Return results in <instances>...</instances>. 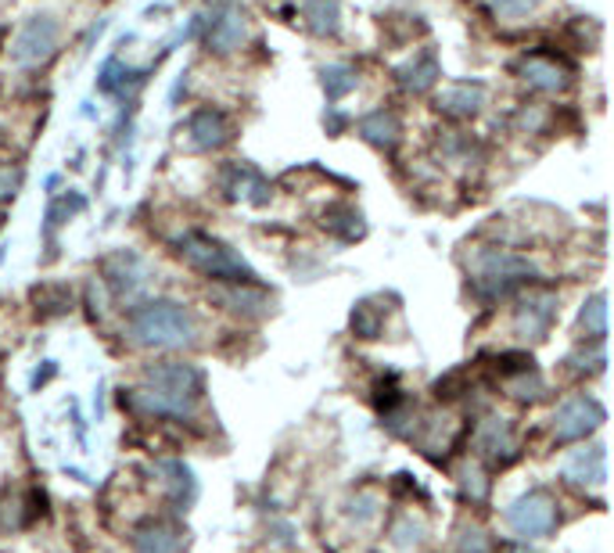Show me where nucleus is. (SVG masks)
Wrapping results in <instances>:
<instances>
[{"instance_id": "f257e3e1", "label": "nucleus", "mask_w": 614, "mask_h": 553, "mask_svg": "<svg viewBox=\"0 0 614 553\" xmlns=\"http://www.w3.org/2000/svg\"><path fill=\"white\" fill-rule=\"evenodd\" d=\"M202 399V371L191 363H155L144 371V385L122 392V406L144 418H191Z\"/></svg>"}, {"instance_id": "f03ea898", "label": "nucleus", "mask_w": 614, "mask_h": 553, "mask_svg": "<svg viewBox=\"0 0 614 553\" xmlns=\"http://www.w3.org/2000/svg\"><path fill=\"white\" fill-rule=\"evenodd\" d=\"M130 338L144 349H191L198 345V320L183 302L155 299L133 310Z\"/></svg>"}, {"instance_id": "7ed1b4c3", "label": "nucleus", "mask_w": 614, "mask_h": 553, "mask_svg": "<svg viewBox=\"0 0 614 553\" xmlns=\"http://www.w3.org/2000/svg\"><path fill=\"white\" fill-rule=\"evenodd\" d=\"M177 252L191 270H198L209 281H223V284H255V270L244 263V259L223 244L220 238H209L202 230H188V234L177 238Z\"/></svg>"}, {"instance_id": "20e7f679", "label": "nucleus", "mask_w": 614, "mask_h": 553, "mask_svg": "<svg viewBox=\"0 0 614 553\" xmlns=\"http://www.w3.org/2000/svg\"><path fill=\"white\" fill-rule=\"evenodd\" d=\"M471 284L479 295L485 299H500V295H511L514 288L521 284H532L540 270L529 255H517V252H506V249H479L471 255Z\"/></svg>"}, {"instance_id": "39448f33", "label": "nucleus", "mask_w": 614, "mask_h": 553, "mask_svg": "<svg viewBox=\"0 0 614 553\" xmlns=\"http://www.w3.org/2000/svg\"><path fill=\"white\" fill-rule=\"evenodd\" d=\"M194 22L212 54H234L252 37V19L238 0H212L202 14H194Z\"/></svg>"}, {"instance_id": "423d86ee", "label": "nucleus", "mask_w": 614, "mask_h": 553, "mask_svg": "<svg viewBox=\"0 0 614 553\" xmlns=\"http://www.w3.org/2000/svg\"><path fill=\"white\" fill-rule=\"evenodd\" d=\"M61 48V22L48 11H37L19 26V33L11 40V66L22 72L43 69Z\"/></svg>"}, {"instance_id": "0eeeda50", "label": "nucleus", "mask_w": 614, "mask_h": 553, "mask_svg": "<svg viewBox=\"0 0 614 553\" xmlns=\"http://www.w3.org/2000/svg\"><path fill=\"white\" fill-rule=\"evenodd\" d=\"M101 284L112 291L119 305L137 310V302L148 295L151 267L137 252H112L101 267Z\"/></svg>"}, {"instance_id": "6e6552de", "label": "nucleus", "mask_w": 614, "mask_h": 553, "mask_svg": "<svg viewBox=\"0 0 614 553\" xmlns=\"http://www.w3.org/2000/svg\"><path fill=\"white\" fill-rule=\"evenodd\" d=\"M506 521L517 535H529V540H543L557 529V500L546 493V489H532L521 500L511 503Z\"/></svg>"}, {"instance_id": "1a4fd4ad", "label": "nucleus", "mask_w": 614, "mask_h": 553, "mask_svg": "<svg viewBox=\"0 0 614 553\" xmlns=\"http://www.w3.org/2000/svg\"><path fill=\"white\" fill-rule=\"evenodd\" d=\"M557 320V295L546 288H532L525 299L517 302V313H514V331L529 342H543L554 328Z\"/></svg>"}, {"instance_id": "9d476101", "label": "nucleus", "mask_w": 614, "mask_h": 553, "mask_svg": "<svg viewBox=\"0 0 614 553\" xmlns=\"http://www.w3.org/2000/svg\"><path fill=\"white\" fill-rule=\"evenodd\" d=\"M601 424H604V406L596 403V399H590V395H575V399H567V403L557 410L554 439L557 442H578V439L593 435Z\"/></svg>"}, {"instance_id": "9b49d317", "label": "nucleus", "mask_w": 614, "mask_h": 553, "mask_svg": "<svg viewBox=\"0 0 614 553\" xmlns=\"http://www.w3.org/2000/svg\"><path fill=\"white\" fill-rule=\"evenodd\" d=\"M517 76L521 83L535 94H561V90L572 83V69L564 66V61L550 58V54H529L517 61Z\"/></svg>"}, {"instance_id": "f8f14e48", "label": "nucleus", "mask_w": 614, "mask_h": 553, "mask_svg": "<svg viewBox=\"0 0 614 553\" xmlns=\"http://www.w3.org/2000/svg\"><path fill=\"white\" fill-rule=\"evenodd\" d=\"M234 141V122L220 109H202L188 119V144L194 151H220Z\"/></svg>"}, {"instance_id": "ddd939ff", "label": "nucleus", "mask_w": 614, "mask_h": 553, "mask_svg": "<svg viewBox=\"0 0 614 553\" xmlns=\"http://www.w3.org/2000/svg\"><path fill=\"white\" fill-rule=\"evenodd\" d=\"M439 76H442V66H439V54L432 48L417 51V54L406 61V66L395 69L399 87L410 90V94H427V90L439 83Z\"/></svg>"}, {"instance_id": "4468645a", "label": "nucleus", "mask_w": 614, "mask_h": 553, "mask_svg": "<svg viewBox=\"0 0 614 553\" xmlns=\"http://www.w3.org/2000/svg\"><path fill=\"white\" fill-rule=\"evenodd\" d=\"M474 442H479V450L493 460V464H511V460L517 456V442H514V432L511 424H506L503 418H489L479 424V435H474Z\"/></svg>"}, {"instance_id": "2eb2a0df", "label": "nucleus", "mask_w": 614, "mask_h": 553, "mask_svg": "<svg viewBox=\"0 0 614 553\" xmlns=\"http://www.w3.org/2000/svg\"><path fill=\"white\" fill-rule=\"evenodd\" d=\"M485 104V87L482 83H453L439 94L435 109L453 119H474Z\"/></svg>"}, {"instance_id": "dca6fc26", "label": "nucleus", "mask_w": 614, "mask_h": 553, "mask_svg": "<svg viewBox=\"0 0 614 553\" xmlns=\"http://www.w3.org/2000/svg\"><path fill=\"white\" fill-rule=\"evenodd\" d=\"M212 299L227 302V310L244 313V316H263L270 310V295L259 291L255 284H227V288H212Z\"/></svg>"}, {"instance_id": "f3484780", "label": "nucleus", "mask_w": 614, "mask_h": 553, "mask_svg": "<svg viewBox=\"0 0 614 553\" xmlns=\"http://www.w3.org/2000/svg\"><path fill=\"white\" fill-rule=\"evenodd\" d=\"M356 130H360L363 141L371 144V148H378V151H392V148L399 144V133H403V127H399L395 112H385V109L363 115V119L356 122Z\"/></svg>"}, {"instance_id": "a211bd4d", "label": "nucleus", "mask_w": 614, "mask_h": 553, "mask_svg": "<svg viewBox=\"0 0 614 553\" xmlns=\"http://www.w3.org/2000/svg\"><path fill=\"white\" fill-rule=\"evenodd\" d=\"M227 191L230 198H244L252 205L270 202V183L263 180V173H255L252 165H230L227 169Z\"/></svg>"}, {"instance_id": "6ab92c4d", "label": "nucleus", "mask_w": 614, "mask_h": 553, "mask_svg": "<svg viewBox=\"0 0 614 553\" xmlns=\"http://www.w3.org/2000/svg\"><path fill=\"white\" fill-rule=\"evenodd\" d=\"M564 474L572 482H582V485H604V479H607L604 445H590V450H578L572 460H567Z\"/></svg>"}, {"instance_id": "aec40b11", "label": "nucleus", "mask_w": 614, "mask_h": 553, "mask_svg": "<svg viewBox=\"0 0 614 553\" xmlns=\"http://www.w3.org/2000/svg\"><path fill=\"white\" fill-rule=\"evenodd\" d=\"M180 543H183L180 532L169 525V521H148V525H141L133 535L137 553H177Z\"/></svg>"}, {"instance_id": "412c9836", "label": "nucleus", "mask_w": 614, "mask_h": 553, "mask_svg": "<svg viewBox=\"0 0 614 553\" xmlns=\"http://www.w3.org/2000/svg\"><path fill=\"white\" fill-rule=\"evenodd\" d=\"M360 83V72L345 66V61H334V66H324L320 69V87H324L328 101H342L345 94H352Z\"/></svg>"}, {"instance_id": "4be33fe9", "label": "nucleus", "mask_w": 614, "mask_h": 553, "mask_svg": "<svg viewBox=\"0 0 614 553\" xmlns=\"http://www.w3.org/2000/svg\"><path fill=\"white\" fill-rule=\"evenodd\" d=\"M305 22L316 37H334L342 29V8L338 0H305Z\"/></svg>"}, {"instance_id": "5701e85b", "label": "nucleus", "mask_w": 614, "mask_h": 553, "mask_svg": "<svg viewBox=\"0 0 614 553\" xmlns=\"http://www.w3.org/2000/svg\"><path fill=\"white\" fill-rule=\"evenodd\" d=\"M578 331H582V338H590V342H604V334H607V299L604 295H593L586 305H582Z\"/></svg>"}, {"instance_id": "b1692460", "label": "nucleus", "mask_w": 614, "mask_h": 553, "mask_svg": "<svg viewBox=\"0 0 614 553\" xmlns=\"http://www.w3.org/2000/svg\"><path fill=\"white\" fill-rule=\"evenodd\" d=\"M159 474H165L162 479V485L169 489V496H173V503H191V496H194V479H191V471L183 467V464H159L155 467Z\"/></svg>"}, {"instance_id": "393cba45", "label": "nucleus", "mask_w": 614, "mask_h": 553, "mask_svg": "<svg viewBox=\"0 0 614 553\" xmlns=\"http://www.w3.org/2000/svg\"><path fill=\"white\" fill-rule=\"evenodd\" d=\"M485 8L500 26H521V22H532L535 0H489Z\"/></svg>"}, {"instance_id": "a878e982", "label": "nucleus", "mask_w": 614, "mask_h": 553, "mask_svg": "<svg viewBox=\"0 0 614 553\" xmlns=\"http://www.w3.org/2000/svg\"><path fill=\"white\" fill-rule=\"evenodd\" d=\"M324 227H328V230H334V234L349 238V241L363 234L360 212H356V209H349V205H342V209H331L328 217H324Z\"/></svg>"}, {"instance_id": "bb28decb", "label": "nucleus", "mask_w": 614, "mask_h": 553, "mask_svg": "<svg viewBox=\"0 0 614 553\" xmlns=\"http://www.w3.org/2000/svg\"><path fill=\"white\" fill-rule=\"evenodd\" d=\"M506 392H511L514 399H521V403H532V399L543 395V381L529 366V371H517V378H506Z\"/></svg>"}, {"instance_id": "cd10ccee", "label": "nucleus", "mask_w": 614, "mask_h": 553, "mask_svg": "<svg viewBox=\"0 0 614 553\" xmlns=\"http://www.w3.org/2000/svg\"><path fill=\"white\" fill-rule=\"evenodd\" d=\"M460 485H464V496H467L471 503H482V500L489 496V479L482 474L479 464H467V467H464V474H460Z\"/></svg>"}, {"instance_id": "c85d7f7f", "label": "nucleus", "mask_w": 614, "mask_h": 553, "mask_svg": "<svg viewBox=\"0 0 614 553\" xmlns=\"http://www.w3.org/2000/svg\"><path fill=\"white\" fill-rule=\"evenodd\" d=\"M352 331H356L360 338H378L381 320H378V313H374L371 302H360L356 310H352Z\"/></svg>"}, {"instance_id": "c756f323", "label": "nucleus", "mask_w": 614, "mask_h": 553, "mask_svg": "<svg viewBox=\"0 0 614 553\" xmlns=\"http://www.w3.org/2000/svg\"><path fill=\"white\" fill-rule=\"evenodd\" d=\"M22 180H26L22 165H14V162H0V205L11 202V198L19 194Z\"/></svg>"}, {"instance_id": "7c9ffc66", "label": "nucleus", "mask_w": 614, "mask_h": 553, "mask_svg": "<svg viewBox=\"0 0 614 553\" xmlns=\"http://www.w3.org/2000/svg\"><path fill=\"white\" fill-rule=\"evenodd\" d=\"M460 550L464 553H485V532L482 529H467L460 535Z\"/></svg>"}, {"instance_id": "2f4dec72", "label": "nucleus", "mask_w": 614, "mask_h": 553, "mask_svg": "<svg viewBox=\"0 0 614 553\" xmlns=\"http://www.w3.org/2000/svg\"><path fill=\"white\" fill-rule=\"evenodd\" d=\"M506 553H532V550H529V546H511Z\"/></svg>"}]
</instances>
